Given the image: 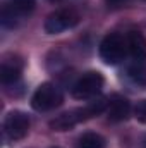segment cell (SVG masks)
<instances>
[{"mask_svg":"<svg viewBox=\"0 0 146 148\" xmlns=\"http://www.w3.org/2000/svg\"><path fill=\"white\" fill-rule=\"evenodd\" d=\"M79 23V16L74 10H57L53 14L48 16V19L45 21V31L48 35H59L65 29H71Z\"/></svg>","mask_w":146,"mask_h":148,"instance_id":"5b68a950","label":"cell"},{"mask_svg":"<svg viewBox=\"0 0 146 148\" xmlns=\"http://www.w3.org/2000/svg\"><path fill=\"white\" fill-rule=\"evenodd\" d=\"M126 53H127V41L117 33L107 35L103 38V41L100 43V55L110 66L122 62Z\"/></svg>","mask_w":146,"mask_h":148,"instance_id":"6da1fadb","label":"cell"},{"mask_svg":"<svg viewBox=\"0 0 146 148\" xmlns=\"http://www.w3.org/2000/svg\"><path fill=\"white\" fill-rule=\"evenodd\" d=\"M127 50L136 62H146V38L139 31H131L127 35Z\"/></svg>","mask_w":146,"mask_h":148,"instance_id":"52a82bcc","label":"cell"},{"mask_svg":"<svg viewBox=\"0 0 146 148\" xmlns=\"http://www.w3.org/2000/svg\"><path fill=\"white\" fill-rule=\"evenodd\" d=\"M134 117L139 122L146 124V100H141V102L136 103V107H134Z\"/></svg>","mask_w":146,"mask_h":148,"instance_id":"5bb4252c","label":"cell"},{"mask_svg":"<svg viewBox=\"0 0 146 148\" xmlns=\"http://www.w3.org/2000/svg\"><path fill=\"white\" fill-rule=\"evenodd\" d=\"M127 74L132 79V83L146 88V62H136V64H132L129 67Z\"/></svg>","mask_w":146,"mask_h":148,"instance_id":"4fadbf2b","label":"cell"},{"mask_svg":"<svg viewBox=\"0 0 146 148\" xmlns=\"http://www.w3.org/2000/svg\"><path fill=\"white\" fill-rule=\"evenodd\" d=\"M110 5H120V3H124L126 0H107Z\"/></svg>","mask_w":146,"mask_h":148,"instance_id":"9a60e30c","label":"cell"},{"mask_svg":"<svg viewBox=\"0 0 146 148\" xmlns=\"http://www.w3.org/2000/svg\"><path fill=\"white\" fill-rule=\"evenodd\" d=\"M62 103V93L60 90L52 84V83H43L38 86V90L35 91L33 98H31V105L35 110L46 112L52 110L55 107H59Z\"/></svg>","mask_w":146,"mask_h":148,"instance_id":"7a4b0ae2","label":"cell"},{"mask_svg":"<svg viewBox=\"0 0 146 148\" xmlns=\"http://www.w3.org/2000/svg\"><path fill=\"white\" fill-rule=\"evenodd\" d=\"M105 138L98 133H86L77 141V148H105Z\"/></svg>","mask_w":146,"mask_h":148,"instance_id":"7c38bea8","label":"cell"},{"mask_svg":"<svg viewBox=\"0 0 146 148\" xmlns=\"http://www.w3.org/2000/svg\"><path fill=\"white\" fill-rule=\"evenodd\" d=\"M21 69H23V64L19 60H3L2 64V83L3 84H12L16 83L19 77H21Z\"/></svg>","mask_w":146,"mask_h":148,"instance_id":"30bf717a","label":"cell"},{"mask_svg":"<svg viewBox=\"0 0 146 148\" xmlns=\"http://www.w3.org/2000/svg\"><path fill=\"white\" fill-rule=\"evenodd\" d=\"M107 107H108V102H107V98H103V97H98V98H95V100L88 102L84 107H81V109H77V110H79V114H81L83 121H86V119H91V117H95V115L102 114V112L105 110Z\"/></svg>","mask_w":146,"mask_h":148,"instance_id":"8fae6325","label":"cell"},{"mask_svg":"<svg viewBox=\"0 0 146 148\" xmlns=\"http://www.w3.org/2000/svg\"><path fill=\"white\" fill-rule=\"evenodd\" d=\"M107 114H108V119L112 122L126 121L129 117V114H131V103L126 98H115V100L108 102Z\"/></svg>","mask_w":146,"mask_h":148,"instance_id":"ba28073f","label":"cell"},{"mask_svg":"<svg viewBox=\"0 0 146 148\" xmlns=\"http://www.w3.org/2000/svg\"><path fill=\"white\" fill-rule=\"evenodd\" d=\"M103 88V76L100 73H86L83 74L72 86V97L77 100H88L96 97Z\"/></svg>","mask_w":146,"mask_h":148,"instance_id":"3957f363","label":"cell"},{"mask_svg":"<svg viewBox=\"0 0 146 148\" xmlns=\"http://www.w3.org/2000/svg\"><path fill=\"white\" fill-rule=\"evenodd\" d=\"M55 148H57V147H55Z\"/></svg>","mask_w":146,"mask_h":148,"instance_id":"e0dca14e","label":"cell"},{"mask_svg":"<svg viewBox=\"0 0 146 148\" xmlns=\"http://www.w3.org/2000/svg\"><path fill=\"white\" fill-rule=\"evenodd\" d=\"M3 129L10 140H23L29 131V119L24 112L12 110L3 121Z\"/></svg>","mask_w":146,"mask_h":148,"instance_id":"8992f818","label":"cell"},{"mask_svg":"<svg viewBox=\"0 0 146 148\" xmlns=\"http://www.w3.org/2000/svg\"><path fill=\"white\" fill-rule=\"evenodd\" d=\"M81 121H83V119H81L79 110L74 109V110H71V112H65V114L55 117V119L50 122V127L55 129V131H69V129H72L74 126H76L77 122H81Z\"/></svg>","mask_w":146,"mask_h":148,"instance_id":"9c48e42d","label":"cell"},{"mask_svg":"<svg viewBox=\"0 0 146 148\" xmlns=\"http://www.w3.org/2000/svg\"><path fill=\"white\" fill-rule=\"evenodd\" d=\"M50 2H57V0H50Z\"/></svg>","mask_w":146,"mask_h":148,"instance_id":"2e32d148","label":"cell"},{"mask_svg":"<svg viewBox=\"0 0 146 148\" xmlns=\"http://www.w3.org/2000/svg\"><path fill=\"white\" fill-rule=\"evenodd\" d=\"M35 0H5L2 7V24L7 28L16 26V23L26 17L35 9Z\"/></svg>","mask_w":146,"mask_h":148,"instance_id":"277c9868","label":"cell"}]
</instances>
